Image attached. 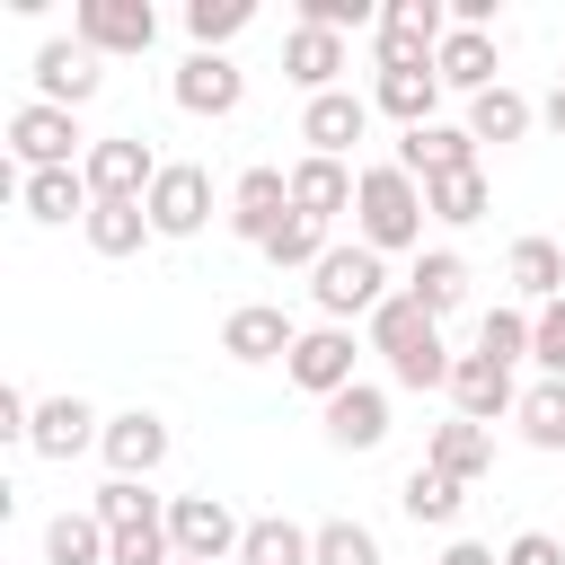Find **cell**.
I'll return each instance as SVG.
<instances>
[{"mask_svg": "<svg viewBox=\"0 0 565 565\" xmlns=\"http://www.w3.org/2000/svg\"><path fill=\"white\" fill-rule=\"evenodd\" d=\"M371 344L388 353V380L397 388H450V362L459 353H441V318H424L406 291H388L371 309Z\"/></svg>", "mask_w": 565, "mask_h": 565, "instance_id": "1", "label": "cell"}, {"mask_svg": "<svg viewBox=\"0 0 565 565\" xmlns=\"http://www.w3.org/2000/svg\"><path fill=\"white\" fill-rule=\"evenodd\" d=\"M424 185L397 168V159H380V168H362V194H353V238L362 247H380V256H397V247H424Z\"/></svg>", "mask_w": 565, "mask_h": 565, "instance_id": "2", "label": "cell"}, {"mask_svg": "<svg viewBox=\"0 0 565 565\" xmlns=\"http://www.w3.org/2000/svg\"><path fill=\"white\" fill-rule=\"evenodd\" d=\"M309 300L327 309V327H344V318H371L380 300H388V256L380 247H327L318 256V274H309Z\"/></svg>", "mask_w": 565, "mask_h": 565, "instance_id": "3", "label": "cell"}, {"mask_svg": "<svg viewBox=\"0 0 565 565\" xmlns=\"http://www.w3.org/2000/svg\"><path fill=\"white\" fill-rule=\"evenodd\" d=\"M9 159H18V177H35V168H79V159H88V150H79V115L26 97V106L9 115Z\"/></svg>", "mask_w": 565, "mask_h": 565, "instance_id": "4", "label": "cell"}, {"mask_svg": "<svg viewBox=\"0 0 565 565\" xmlns=\"http://www.w3.org/2000/svg\"><path fill=\"white\" fill-rule=\"evenodd\" d=\"M159 168H168V159H150L141 132H106V141H88V159H79V177H88L97 203H141V194L159 185Z\"/></svg>", "mask_w": 565, "mask_h": 565, "instance_id": "5", "label": "cell"}, {"mask_svg": "<svg viewBox=\"0 0 565 565\" xmlns=\"http://www.w3.org/2000/svg\"><path fill=\"white\" fill-rule=\"evenodd\" d=\"M168 539H177L185 565H221V556L247 547V521H238L221 494H177V503H168Z\"/></svg>", "mask_w": 565, "mask_h": 565, "instance_id": "6", "label": "cell"}, {"mask_svg": "<svg viewBox=\"0 0 565 565\" xmlns=\"http://www.w3.org/2000/svg\"><path fill=\"white\" fill-rule=\"evenodd\" d=\"M71 35L106 62V53H150L159 44V9L150 0H79L71 9Z\"/></svg>", "mask_w": 565, "mask_h": 565, "instance_id": "7", "label": "cell"}, {"mask_svg": "<svg viewBox=\"0 0 565 565\" xmlns=\"http://www.w3.org/2000/svg\"><path fill=\"white\" fill-rule=\"evenodd\" d=\"M141 212H150V230H159V238H194V230L212 221V177H203L194 159H168V168H159V185L141 194Z\"/></svg>", "mask_w": 565, "mask_h": 565, "instance_id": "8", "label": "cell"}, {"mask_svg": "<svg viewBox=\"0 0 565 565\" xmlns=\"http://www.w3.org/2000/svg\"><path fill=\"white\" fill-rule=\"evenodd\" d=\"M282 371H291V388H309V397L327 406L335 388H353V327H327V318L300 327V344H291Z\"/></svg>", "mask_w": 565, "mask_h": 565, "instance_id": "9", "label": "cell"}, {"mask_svg": "<svg viewBox=\"0 0 565 565\" xmlns=\"http://www.w3.org/2000/svg\"><path fill=\"white\" fill-rule=\"evenodd\" d=\"M168 97L185 106V115H238V97H247V71L230 62V53H185L177 62V79H168Z\"/></svg>", "mask_w": 565, "mask_h": 565, "instance_id": "10", "label": "cell"}, {"mask_svg": "<svg viewBox=\"0 0 565 565\" xmlns=\"http://www.w3.org/2000/svg\"><path fill=\"white\" fill-rule=\"evenodd\" d=\"M441 35H450L441 0H380V71L388 62H433Z\"/></svg>", "mask_w": 565, "mask_h": 565, "instance_id": "11", "label": "cell"}, {"mask_svg": "<svg viewBox=\"0 0 565 565\" xmlns=\"http://www.w3.org/2000/svg\"><path fill=\"white\" fill-rule=\"evenodd\" d=\"M97 79H106V71H97V53H88L79 35L35 44V97H44V106H71V115H79V106L97 97Z\"/></svg>", "mask_w": 565, "mask_h": 565, "instance_id": "12", "label": "cell"}, {"mask_svg": "<svg viewBox=\"0 0 565 565\" xmlns=\"http://www.w3.org/2000/svg\"><path fill=\"white\" fill-rule=\"evenodd\" d=\"M371 97H353V88H327V97H309L300 106V141H309V159H344L362 132H371Z\"/></svg>", "mask_w": 565, "mask_h": 565, "instance_id": "13", "label": "cell"}, {"mask_svg": "<svg viewBox=\"0 0 565 565\" xmlns=\"http://www.w3.org/2000/svg\"><path fill=\"white\" fill-rule=\"evenodd\" d=\"M282 221H291V168H247V177L230 185V230H238L247 247H265Z\"/></svg>", "mask_w": 565, "mask_h": 565, "instance_id": "14", "label": "cell"}, {"mask_svg": "<svg viewBox=\"0 0 565 565\" xmlns=\"http://www.w3.org/2000/svg\"><path fill=\"white\" fill-rule=\"evenodd\" d=\"M291 344H300V327H291L274 300H247V309L221 318V353L247 362V371H256V362H291Z\"/></svg>", "mask_w": 565, "mask_h": 565, "instance_id": "15", "label": "cell"}, {"mask_svg": "<svg viewBox=\"0 0 565 565\" xmlns=\"http://www.w3.org/2000/svg\"><path fill=\"white\" fill-rule=\"evenodd\" d=\"M397 168H406L415 185L459 177V168H477V132H468V124H415V132H397Z\"/></svg>", "mask_w": 565, "mask_h": 565, "instance_id": "16", "label": "cell"}, {"mask_svg": "<svg viewBox=\"0 0 565 565\" xmlns=\"http://www.w3.org/2000/svg\"><path fill=\"white\" fill-rule=\"evenodd\" d=\"M512 406H521V388H512L503 362H486V353H459L450 362V415H468V424L494 433V415H512Z\"/></svg>", "mask_w": 565, "mask_h": 565, "instance_id": "17", "label": "cell"}, {"mask_svg": "<svg viewBox=\"0 0 565 565\" xmlns=\"http://www.w3.org/2000/svg\"><path fill=\"white\" fill-rule=\"evenodd\" d=\"M97 450H106L115 477H141V486H150L159 459H168V424H159L150 406H124V415H106V441H97Z\"/></svg>", "mask_w": 565, "mask_h": 565, "instance_id": "18", "label": "cell"}, {"mask_svg": "<svg viewBox=\"0 0 565 565\" xmlns=\"http://www.w3.org/2000/svg\"><path fill=\"white\" fill-rule=\"evenodd\" d=\"M88 441H106V415H97L88 397H44V406H35V433H26L35 459H79Z\"/></svg>", "mask_w": 565, "mask_h": 565, "instance_id": "19", "label": "cell"}, {"mask_svg": "<svg viewBox=\"0 0 565 565\" xmlns=\"http://www.w3.org/2000/svg\"><path fill=\"white\" fill-rule=\"evenodd\" d=\"M353 194H362V168H344V159H300L291 168V212L300 221H335V212H353Z\"/></svg>", "mask_w": 565, "mask_h": 565, "instance_id": "20", "label": "cell"}, {"mask_svg": "<svg viewBox=\"0 0 565 565\" xmlns=\"http://www.w3.org/2000/svg\"><path fill=\"white\" fill-rule=\"evenodd\" d=\"M327 441H335V450H380V441H388V388H371V380L335 388V397H327Z\"/></svg>", "mask_w": 565, "mask_h": 565, "instance_id": "21", "label": "cell"}, {"mask_svg": "<svg viewBox=\"0 0 565 565\" xmlns=\"http://www.w3.org/2000/svg\"><path fill=\"white\" fill-rule=\"evenodd\" d=\"M433 97H441V71H433V62H388V71L371 79V106H380V115H397L406 132H415V124H441V115H433Z\"/></svg>", "mask_w": 565, "mask_h": 565, "instance_id": "22", "label": "cell"}, {"mask_svg": "<svg viewBox=\"0 0 565 565\" xmlns=\"http://www.w3.org/2000/svg\"><path fill=\"white\" fill-rule=\"evenodd\" d=\"M282 79L309 88V97H327V88L344 79V35H327V26H291V44H282Z\"/></svg>", "mask_w": 565, "mask_h": 565, "instance_id": "23", "label": "cell"}, {"mask_svg": "<svg viewBox=\"0 0 565 565\" xmlns=\"http://www.w3.org/2000/svg\"><path fill=\"white\" fill-rule=\"evenodd\" d=\"M433 71H441V88H468V97L503 88V79H494V35H486V26H450L441 53H433Z\"/></svg>", "mask_w": 565, "mask_h": 565, "instance_id": "24", "label": "cell"}, {"mask_svg": "<svg viewBox=\"0 0 565 565\" xmlns=\"http://www.w3.org/2000/svg\"><path fill=\"white\" fill-rule=\"evenodd\" d=\"M18 203H26V221H88V212H97V194H88L79 168H35V177H18Z\"/></svg>", "mask_w": 565, "mask_h": 565, "instance_id": "25", "label": "cell"}, {"mask_svg": "<svg viewBox=\"0 0 565 565\" xmlns=\"http://www.w3.org/2000/svg\"><path fill=\"white\" fill-rule=\"evenodd\" d=\"M406 300H415L424 318H450V309L468 300V256H459V247H424L415 274H406Z\"/></svg>", "mask_w": 565, "mask_h": 565, "instance_id": "26", "label": "cell"}, {"mask_svg": "<svg viewBox=\"0 0 565 565\" xmlns=\"http://www.w3.org/2000/svg\"><path fill=\"white\" fill-rule=\"evenodd\" d=\"M424 468H441V477L477 486V477L494 468V433H486V424H468V415H450V424H433V450H424Z\"/></svg>", "mask_w": 565, "mask_h": 565, "instance_id": "27", "label": "cell"}, {"mask_svg": "<svg viewBox=\"0 0 565 565\" xmlns=\"http://www.w3.org/2000/svg\"><path fill=\"white\" fill-rule=\"evenodd\" d=\"M503 282L521 291V300H565V247L556 238H512V256H503Z\"/></svg>", "mask_w": 565, "mask_h": 565, "instance_id": "28", "label": "cell"}, {"mask_svg": "<svg viewBox=\"0 0 565 565\" xmlns=\"http://www.w3.org/2000/svg\"><path fill=\"white\" fill-rule=\"evenodd\" d=\"M44 565H115V530L97 512H53L44 521Z\"/></svg>", "mask_w": 565, "mask_h": 565, "instance_id": "29", "label": "cell"}, {"mask_svg": "<svg viewBox=\"0 0 565 565\" xmlns=\"http://www.w3.org/2000/svg\"><path fill=\"white\" fill-rule=\"evenodd\" d=\"M459 503H468V486H459V477H441V468H406V486H397V512H406L415 530H450V521H459Z\"/></svg>", "mask_w": 565, "mask_h": 565, "instance_id": "30", "label": "cell"}, {"mask_svg": "<svg viewBox=\"0 0 565 565\" xmlns=\"http://www.w3.org/2000/svg\"><path fill=\"white\" fill-rule=\"evenodd\" d=\"M424 212H433L441 230H468V221H486V212H494V185H486V168L433 177V185H424Z\"/></svg>", "mask_w": 565, "mask_h": 565, "instance_id": "31", "label": "cell"}, {"mask_svg": "<svg viewBox=\"0 0 565 565\" xmlns=\"http://www.w3.org/2000/svg\"><path fill=\"white\" fill-rule=\"evenodd\" d=\"M539 124V106L521 97V88H486V97H468V132L477 141H521Z\"/></svg>", "mask_w": 565, "mask_h": 565, "instance_id": "32", "label": "cell"}, {"mask_svg": "<svg viewBox=\"0 0 565 565\" xmlns=\"http://www.w3.org/2000/svg\"><path fill=\"white\" fill-rule=\"evenodd\" d=\"M512 424H521V441H530V450H565V380H539V388H521Z\"/></svg>", "mask_w": 565, "mask_h": 565, "instance_id": "33", "label": "cell"}, {"mask_svg": "<svg viewBox=\"0 0 565 565\" xmlns=\"http://www.w3.org/2000/svg\"><path fill=\"white\" fill-rule=\"evenodd\" d=\"M79 230H88V247H97V256H132V247H141V238H159V230H150V212H141V203H97V212H88V221H79Z\"/></svg>", "mask_w": 565, "mask_h": 565, "instance_id": "34", "label": "cell"}, {"mask_svg": "<svg viewBox=\"0 0 565 565\" xmlns=\"http://www.w3.org/2000/svg\"><path fill=\"white\" fill-rule=\"evenodd\" d=\"M238 565H309V530H300V521H282V512H265V521H247Z\"/></svg>", "mask_w": 565, "mask_h": 565, "instance_id": "35", "label": "cell"}, {"mask_svg": "<svg viewBox=\"0 0 565 565\" xmlns=\"http://www.w3.org/2000/svg\"><path fill=\"white\" fill-rule=\"evenodd\" d=\"M247 18H256V0H185V35H194V53H221Z\"/></svg>", "mask_w": 565, "mask_h": 565, "instance_id": "36", "label": "cell"}, {"mask_svg": "<svg viewBox=\"0 0 565 565\" xmlns=\"http://www.w3.org/2000/svg\"><path fill=\"white\" fill-rule=\"evenodd\" d=\"M318 256H327V230H318V221H300V212L265 238V265H274V274H318Z\"/></svg>", "mask_w": 565, "mask_h": 565, "instance_id": "37", "label": "cell"}, {"mask_svg": "<svg viewBox=\"0 0 565 565\" xmlns=\"http://www.w3.org/2000/svg\"><path fill=\"white\" fill-rule=\"evenodd\" d=\"M309 565H380V539L362 521H318L309 530Z\"/></svg>", "mask_w": 565, "mask_h": 565, "instance_id": "38", "label": "cell"}, {"mask_svg": "<svg viewBox=\"0 0 565 565\" xmlns=\"http://www.w3.org/2000/svg\"><path fill=\"white\" fill-rule=\"evenodd\" d=\"M468 353H486V362H503V371H512V362H530V318H521V309H486Z\"/></svg>", "mask_w": 565, "mask_h": 565, "instance_id": "39", "label": "cell"}, {"mask_svg": "<svg viewBox=\"0 0 565 565\" xmlns=\"http://www.w3.org/2000/svg\"><path fill=\"white\" fill-rule=\"evenodd\" d=\"M88 512H97L106 530H132V521H159V503H150V486H141V477H106Z\"/></svg>", "mask_w": 565, "mask_h": 565, "instance_id": "40", "label": "cell"}, {"mask_svg": "<svg viewBox=\"0 0 565 565\" xmlns=\"http://www.w3.org/2000/svg\"><path fill=\"white\" fill-rule=\"evenodd\" d=\"M300 26H327V35H380V9L371 0H300Z\"/></svg>", "mask_w": 565, "mask_h": 565, "instance_id": "41", "label": "cell"}, {"mask_svg": "<svg viewBox=\"0 0 565 565\" xmlns=\"http://www.w3.org/2000/svg\"><path fill=\"white\" fill-rule=\"evenodd\" d=\"M530 362H539L547 380H565V300H547V309L530 318Z\"/></svg>", "mask_w": 565, "mask_h": 565, "instance_id": "42", "label": "cell"}, {"mask_svg": "<svg viewBox=\"0 0 565 565\" xmlns=\"http://www.w3.org/2000/svg\"><path fill=\"white\" fill-rule=\"evenodd\" d=\"M503 565H565V539H547V530H521V539L503 547Z\"/></svg>", "mask_w": 565, "mask_h": 565, "instance_id": "43", "label": "cell"}, {"mask_svg": "<svg viewBox=\"0 0 565 565\" xmlns=\"http://www.w3.org/2000/svg\"><path fill=\"white\" fill-rule=\"evenodd\" d=\"M441 565H503V556H494V547H477V539H450V547H441Z\"/></svg>", "mask_w": 565, "mask_h": 565, "instance_id": "44", "label": "cell"}, {"mask_svg": "<svg viewBox=\"0 0 565 565\" xmlns=\"http://www.w3.org/2000/svg\"><path fill=\"white\" fill-rule=\"evenodd\" d=\"M539 115H547V124H556V132H565V79H556V88H547V106H539Z\"/></svg>", "mask_w": 565, "mask_h": 565, "instance_id": "45", "label": "cell"}, {"mask_svg": "<svg viewBox=\"0 0 565 565\" xmlns=\"http://www.w3.org/2000/svg\"><path fill=\"white\" fill-rule=\"evenodd\" d=\"M177 565H185V556H177Z\"/></svg>", "mask_w": 565, "mask_h": 565, "instance_id": "46", "label": "cell"}]
</instances>
